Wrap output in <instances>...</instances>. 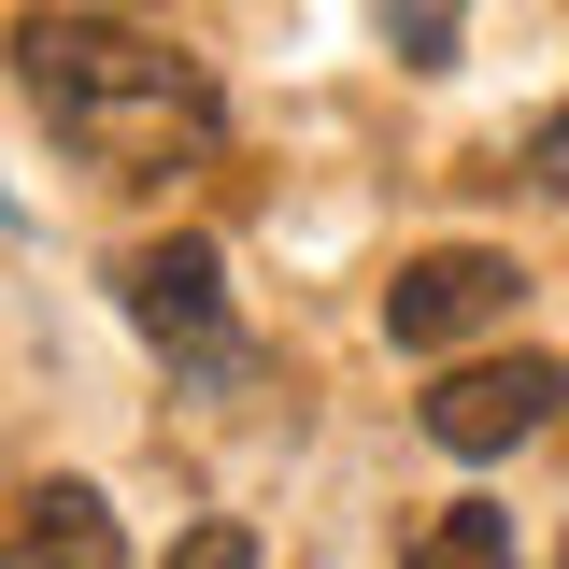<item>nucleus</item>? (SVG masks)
Returning a JSON list of instances; mask_svg holds the SVG:
<instances>
[{
    "label": "nucleus",
    "mask_w": 569,
    "mask_h": 569,
    "mask_svg": "<svg viewBox=\"0 0 569 569\" xmlns=\"http://www.w3.org/2000/svg\"><path fill=\"white\" fill-rule=\"evenodd\" d=\"M14 86H29V114L86 157V171H114V186H157V171H200L213 142H228V100H213V71L171 43V29H129V14H86V0H43L29 29H14Z\"/></svg>",
    "instance_id": "f257e3e1"
},
{
    "label": "nucleus",
    "mask_w": 569,
    "mask_h": 569,
    "mask_svg": "<svg viewBox=\"0 0 569 569\" xmlns=\"http://www.w3.org/2000/svg\"><path fill=\"white\" fill-rule=\"evenodd\" d=\"M512 299H527V271L498 242H427L385 284V342L399 356H456V342H485V328H512Z\"/></svg>",
    "instance_id": "f03ea898"
},
{
    "label": "nucleus",
    "mask_w": 569,
    "mask_h": 569,
    "mask_svg": "<svg viewBox=\"0 0 569 569\" xmlns=\"http://www.w3.org/2000/svg\"><path fill=\"white\" fill-rule=\"evenodd\" d=\"M556 399H569L556 356H456V370L413 399V427L441 441V456H512V441L556 427Z\"/></svg>",
    "instance_id": "7ed1b4c3"
},
{
    "label": "nucleus",
    "mask_w": 569,
    "mask_h": 569,
    "mask_svg": "<svg viewBox=\"0 0 569 569\" xmlns=\"http://www.w3.org/2000/svg\"><path fill=\"white\" fill-rule=\"evenodd\" d=\"M114 284H129V328L171 370H242V342H228V257L213 242H142Z\"/></svg>",
    "instance_id": "20e7f679"
},
{
    "label": "nucleus",
    "mask_w": 569,
    "mask_h": 569,
    "mask_svg": "<svg viewBox=\"0 0 569 569\" xmlns=\"http://www.w3.org/2000/svg\"><path fill=\"white\" fill-rule=\"evenodd\" d=\"M0 569H129V527H114L100 485L29 470V485H14V527H0Z\"/></svg>",
    "instance_id": "39448f33"
},
{
    "label": "nucleus",
    "mask_w": 569,
    "mask_h": 569,
    "mask_svg": "<svg viewBox=\"0 0 569 569\" xmlns=\"http://www.w3.org/2000/svg\"><path fill=\"white\" fill-rule=\"evenodd\" d=\"M413 569H512V512H485V498L427 512V527H413Z\"/></svg>",
    "instance_id": "423d86ee"
},
{
    "label": "nucleus",
    "mask_w": 569,
    "mask_h": 569,
    "mask_svg": "<svg viewBox=\"0 0 569 569\" xmlns=\"http://www.w3.org/2000/svg\"><path fill=\"white\" fill-rule=\"evenodd\" d=\"M456 29H470V0H385V43H399V71H456Z\"/></svg>",
    "instance_id": "0eeeda50"
},
{
    "label": "nucleus",
    "mask_w": 569,
    "mask_h": 569,
    "mask_svg": "<svg viewBox=\"0 0 569 569\" xmlns=\"http://www.w3.org/2000/svg\"><path fill=\"white\" fill-rule=\"evenodd\" d=\"M171 569H257V527H228V512H200V527L171 541Z\"/></svg>",
    "instance_id": "6e6552de"
},
{
    "label": "nucleus",
    "mask_w": 569,
    "mask_h": 569,
    "mask_svg": "<svg viewBox=\"0 0 569 569\" xmlns=\"http://www.w3.org/2000/svg\"><path fill=\"white\" fill-rule=\"evenodd\" d=\"M527 186H541V200H569V100L527 129Z\"/></svg>",
    "instance_id": "1a4fd4ad"
},
{
    "label": "nucleus",
    "mask_w": 569,
    "mask_h": 569,
    "mask_svg": "<svg viewBox=\"0 0 569 569\" xmlns=\"http://www.w3.org/2000/svg\"><path fill=\"white\" fill-rule=\"evenodd\" d=\"M556 569H569V541H556Z\"/></svg>",
    "instance_id": "9d476101"
}]
</instances>
